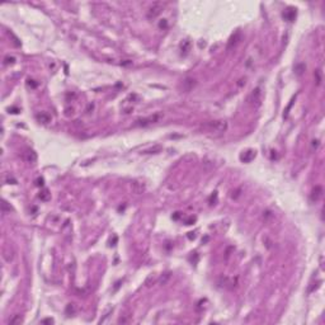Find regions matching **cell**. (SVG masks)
<instances>
[{
  "instance_id": "obj_1",
  "label": "cell",
  "mask_w": 325,
  "mask_h": 325,
  "mask_svg": "<svg viewBox=\"0 0 325 325\" xmlns=\"http://www.w3.org/2000/svg\"><path fill=\"white\" fill-rule=\"evenodd\" d=\"M163 118V114L161 113H154L149 116V117H144V118H139L136 119L134 126L135 127H146V126H150L152 123H158L160 119Z\"/></svg>"
},
{
  "instance_id": "obj_2",
  "label": "cell",
  "mask_w": 325,
  "mask_h": 325,
  "mask_svg": "<svg viewBox=\"0 0 325 325\" xmlns=\"http://www.w3.org/2000/svg\"><path fill=\"white\" fill-rule=\"evenodd\" d=\"M204 130L210 131V132H217V134H221V132H225L227 130V122L222 121V119H219V121H211L206 123L203 126Z\"/></svg>"
},
{
  "instance_id": "obj_3",
  "label": "cell",
  "mask_w": 325,
  "mask_h": 325,
  "mask_svg": "<svg viewBox=\"0 0 325 325\" xmlns=\"http://www.w3.org/2000/svg\"><path fill=\"white\" fill-rule=\"evenodd\" d=\"M248 102H249V104L253 108L260 107V104H262V89H260V88H255L249 94V97H248Z\"/></svg>"
},
{
  "instance_id": "obj_4",
  "label": "cell",
  "mask_w": 325,
  "mask_h": 325,
  "mask_svg": "<svg viewBox=\"0 0 325 325\" xmlns=\"http://www.w3.org/2000/svg\"><path fill=\"white\" fill-rule=\"evenodd\" d=\"M163 8H164V4L163 3H154L149 8V10H147V18H149V19L156 18L160 13H161Z\"/></svg>"
},
{
  "instance_id": "obj_5",
  "label": "cell",
  "mask_w": 325,
  "mask_h": 325,
  "mask_svg": "<svg viewBox=\"0 0 325 325\" xmlns=\"http://www.w3.org/2000/svg\"><path fill=\"white\" fill-rule=\"evenodd\" d=\"M131 187H132V191H134L136 194H141L146 189V184L144 182H139V180H135Z\"/></svg>"
},
{
  "instance_id": "obj_6",
  "label": "cell",
  "mask_w": 325,
  "mask_h": 325,
  "mask_svg": "<svg viewBox=\"0 0 325 325\" xmlns=\"http://www.w3.org/2000/svg\"><path fill=\"white\" fill-rule=\"evenodd\" d=\"M240 39H241V33H240V32H236V33L230 38V41H229V43H227V50H231L232 47H235L239 43Z\"/></svg>"
},
{
  "instance_id": "obj_7",
  "label": "cell",
  "mask_w": 325,
  "mask_h": 325,
  "mask_svg": "<svg viewBox=\"0 0 325 325\" xmlns=\"http://www.w3.org/2000/svg\"><path fill=\"white\" fill-rule=\"evenodd\" d=\"M321 197H323V188L320 186H316L311 193V201L312 202H318Z\"/></svg>"
},
{
  "instance_id": "obj_8",
  "label": "cell",
  "mask_w": 325,
  "mask_h": 325,
  "mask_svg": "<svg viewBox=\"0 0 325 325\" xmlns=\"http://www.w3.org/2000/svg\"><path fill=\"white\" fill-rule=\"evenodd\" d=\"M23 159H24L27 163H34L36 160H37V155H36L34 151L27 150L24 154H23Z\"/></svg>"
},
{
  "instance_id": "obj_9",
  "label": "cell",
  "mask_w": 325,
  "mask_h": 325,
  "mask_svg": "<svg viewBox=\"0 0 325 325\" xmlns=\"http://www.w3.org/2000/svg\"><path fill=\"white\" fill-rule=\"evenodd\" d=\"M254 158H255V151L254 150H248V151L244 152L241 156H240V159H241L243 161H245V163L251 161Z\"/></svg>"
},
{
  "instance_id": "obj_10",
  "label": "cell",
  "mask_w": 325,
  "mask_h": 325,
  "mask_svg": "<svg viewBox=\"0 0 325 325\" xmlns=\"http://www.w3.org/2000/svg\"><path fill=\"white\" fill-rule=\"evenodd\" d=\"M295 17H296V9H294V8H288L283 13V18L288 22H292L295 19Z\"/></svg>"
},
{
  "instance_id": "obj_11",
  "label": "cell",
  "mask_w": 325,
  "mask_h": 325,
  "mask_svg": "<svg viewBox=\"0 0 325 325\" xmlns=\"http://www.w3.org/2000/svg\"><path fill=\"white\" fill-rule=\"evenodd\" d=\"M37 119H38V122H41L43 123V125H47L49 122H51V116L49 113H39L37 114Z\"/></svg>"
},
{
  "instance_id": "obj_12",
  "label": "cell",
  "mask_w": 325,
  "mask_h": 325,
  "mask_svg": "<svg viewBox=\"0 0 325 325\" xmlns=\"http://www.w3.org/2000/svg\"><path fill=\"white\" fill-rule=\"evenodd\" d=\"M191 47H192V43L188 41V39H186V41H183L180 43V51H182L183 55H187L188 52L191 51Z\"/></svg>"
},
{
  "instance_id": "obj_13",
  "label": "cell",
  "mask_w": 325,
  "mask_h": 325,
  "mask_svg": "<svg viewBox=\"0 0 325 325\" xmlns=\"http://www.w3.org/2000/svg\"><path fill=\"white\" fill-rule=\"evenodd\" d=\"M224 287H226V288H234L236 286V278H227V277H225L224 278V284H222Z\"/></svg>"
},
{
  "instance_id": "obj_14",
  "label": "cell",
  "mask_w": 325,
  "mask_h": 325,
  "mask_svg": "<svg viewBox=\"0 0 325 325\" xmlns=\"http://www.w3.org/2000/svg\"><path fill=\"white\" fill-rule=\"evenodd\" d=\"M183 84H184V86H186L184 89H186V90H191L192 88L196 85V80L194 79H186L183 81Z\"/></svg>"
},
{
  "instance_id": "obj_15",
  "label": "cell",
  "mask_w": 325,
  "mask_h": 325,
  "mask_svg": "<svg viewBox=\"0 0 325 325\" xmlns=\"http://www.w3.org/2000/svg\"><path fill=\"white\" fill-rule=\"evenodd\" d=\"M39 198H41V201H50V198H51V193L47 189H43L41 193H39Z\"/></svg>"
},
{
  "instance_id": "obj_16",
  "label": "cell",
  "mask_w": 325,
  "mask_h": 325,
  "mask_svg": "<svg viewBox=\"0 0 325 325\" xmlns=\"http://www.w3.org/2000/svg\"><path fill=\"white\" fill-rule=\"evenodd\" d=\"M76 312V307H75V305L74 304H69L67 305V307H66V314L67 315H73Z\"/></svg>"
},
{
  "instance_id": "obj_17",
  "label": "cell",
  "mask_w": 325,
  "mask_h": 325,
  "mask_svg": "<svg viewBox=\"0 0 325 325\" xmlns=\"http://www.w3.org/2000/svg\"><path fill=\"white\" fill-rule=\"evenodd\" d=\"M14 62H15V57H13V56H6V57L4 59V64H5V65H13Z\"/></svg>"
},
{
  "instance_id": "obj_18",
  "label": "cell",
  "mask_w": 325,
  "mask_h": 325,
  "mask_svg": "<svg viewBox=\"0 0 325 325\" xmlns=\"http://www.w3.org/2000/svg\"><path fill=\"white\" fill-rule=\"evenodd\" d=\"M21 321H22L21 316H19V315H14V318H11L9 320V324H11V325H13V324H19Z\"/></svg>"
},
{
  "instance_id": "obj_19",
  "label": "cell",
  "mask_w": 325,
  "mask_h": 325,
  "mask_svg": "<svg viewBox=\"0 0 325 325\" xmlns=\"http://www.w3.org/2000/svg\"><path fill=\"white\" fill-rule=\"evenodd\" d=\"M161 150V147L160 146H155V147H152V149H150V150H146V151H144L145 152V154H152V152H155V151H160Z\"/></svg>"
},
{
  "instance_id": "obj_20",
  "label": "cell",
  "mask_w": 325,
  "mask_h": 325,
  "mask_svg": "<svg viewBox=\"0 0 325 325\" xmlns=\"http://www.w3.org/2000/svg\"><path fill=\"white\" fill-rule=\"evenodd\" d=\"M1 208H3V212H8V211L10 212V206H8V203L5 202V201H3V203H1Z\"/></svg>"
},
{
  "instance_id": "obj_21",
  "label": "cell",
  "mask_w": 325,
  "mask_h": 325,
  "mask_svg": "<svg viewBox=\"0 0 325 325\" xmlns=\"http://www.w3.org/2000/svg\"><path fill=\"white\" fill-rule=\"evenodd\" d=\"M170 278V273H165L164 274V278L161 277V279H160V282H161V284H165L166 283V281Z\"/></svg>"
},
{
  "instance_id": "obj_22",
  "label": "cell",
  "mask_w": 325,
  "mask_h": 325,
  "mask_svg": "<svg viewBox=\"0 0 325 325\" xmlns=\"http://www.w3.org/2000/svg\"><path fill=\"white\" fill-rule=\"evenodd\" d=\"M194 221H196L194 217H189V219H188L187 221H186V225H192V224H193Z\"/></svg>"
},
{
  "instance_id": "obj_23",
  "label": "cell",
  "mask_w": 325,
  "mask_h": 325,
  "mask_svg": "<svg viewBox=\"0 0 325 325\" xmlns=\"http://www.w3.org/2000/svg\"><path fill=\"white\" fill-rule=\"evenodd\" d=\"M41 323L42 324H54V320H52V319H43Z\"/></svg>"
},
{
  "instance_id": "obj_24",
  "label": "cell",
  "mask_w": 325,
  "mask_h": 325,
  "mask_svg": "<svg viewBox=\"0 0 325 325\" xmlns=\"http://www.w3.org/2000/svg\"><path fill=\"white\" fill-rule=\"evenodd\" d=\"M316 80H318V84H320V81H321V78H320V70H316Z\"/></svg>"
},
{
  "instance_id": "obj_25",
  "label": "cell",
  "mask_w": 325,
  "mask_h": 325,
  "mask_svg": "<svg viewBox=\"0 0 325 325\" xmlns=\"http://www.w3.org/2000/svg\"><path fill=\"white\" fill-rule=\"evenodd\" d=\"M159 27L160 28H165L166 27V21H165V19H163V22L159 23Z\"/></svg>"
},
{
  "instance_id": "obj_26",
  "label": "cell",
  "mask_w": 325,
  "mask_h": 325,
  "mask_svg": "<svg viewBox=\"0 0 325 325\" xmlns=\"http://www.w3.org/2000/svg\"><path fill=\"white\" fill-rule=\"evenodd\" d=\"M36 182H37V183H36L37 186H43V179H42V178H38L37 180H36Z\"/></svg>"
},
{
  "instance_id": "obj_27",
  "label": "cell",
  "mask_w": 325,
  "mask_h": 325,
  "mask_svg": "<svg viewBox=\"0 0 325 325\" xmlns=\"http://www.w3.org/2000/svg\"><path fill=\"white\" fill-rule=\"evenodd\" d=\"M6 182L9 183V184H10V182H13V183L15 184V183H17V180H15V179H10V176H8V178H6Z\"/></svg>"
},
{
  "instance_id": "obj_28",
  "label": "cell",
  "mask_w": 325,
  "mask_h": 325,
  "mask_svg": "<svg viewBox=\"0 0 325 325\" xmlns=\"http://www.w3.org/2000/svg\"><path fill=\"white\" fill-rule=\"evenodd\" d=\"M318 142H319V141H318V140H316V141H314V144H312V145H314V147H316V146H318V145H319V144H318Z\"/></svg>"
}]
</instances>
